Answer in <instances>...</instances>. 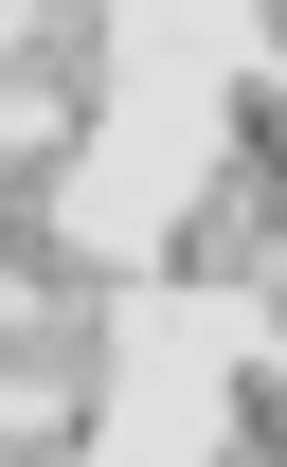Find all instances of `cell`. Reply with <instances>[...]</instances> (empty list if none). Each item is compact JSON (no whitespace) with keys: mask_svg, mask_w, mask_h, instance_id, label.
<instances>
[{"mask_svg":"<svg viewBox=\"0 0 287 467\" xmlns=\"http://www.w3.org/2000/svg\"><path fill=\"white\" fill-rule=\"evenodd\" d=\"M18 359L36 378H90L108 359V270L55 234V144H18Z\"/></svg>","mask_w":287,"mask_h":467,"instance_id":"6da1fadb","label":"cell"},{"mask_svg":"<svg viewBox=\"0 0 287 467\" xmlns=\"http://www.w3.org/2000/svg\"><path fill=\"white\" fill-rule=\"evenodd\" d=\"M18 467H72V431H18Z\"/></svg>","mask_w":287,"mask_h":467,"instance_id":"7a4b0ae2","label":"cell"}]
</instances>
